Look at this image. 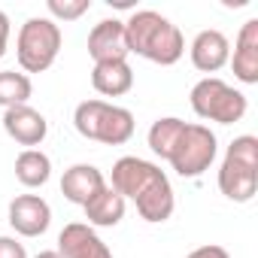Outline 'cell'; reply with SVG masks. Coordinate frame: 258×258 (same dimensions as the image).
<instances>
[{
    "instance_id": "obj_23",
    "label": "cell",
    "mask_w": 258,
    "mask_h": 258,
    "mask_svg": "<svg viewBox=\"0 0 258 258\" xmlns=\"http://www.w3.org/2000/svg\"><path fill=\"white\" fill-rule=\"evenodd\" d=\"M0 258H28V252L16 237H0Z\"/></svg>"
},
{
    "instance_id": "obj_8",
    "label": "cell",
    "mask_w": 258,
    "mask_h": 258,
    "mask_svg": "<svg viewBox=\"0 0 258 258\" xmlns=\"http://www.w3.org/2000/svg\"><path fill=\"white\" fill-rule=\"evenodd\" d=\"M52 222V207L40 195H19L10 201V225L22 237H40L46 234Z\"/></svg>"
},
{
    "instance_id": "obj_4",
    "label": "cell",
    "mask_w": 258,
    "mask_h": 258,
    "mask_svg": "<svg viewBox=\"0 0 258 258\" xmlns=\"http://www.w3.org/2000/svg\"><path fill=\"white\" fill-rule=\"evenodd\" d=\"M188 97H191V109L201 118H210L219 124H234L246 112V94L219 76H204L201 82H195Z\"/></svg>"
},
{
    "instance_id": "obj_20",
    "label": "cell",
    "mask_w": 258,
    "mask_h": 258,
    "mask_svg": "<svg viewBox=\"0 0 258 258\" xmlns=\"http://www.w3.org/2000/svg\"><path fill=\"white\" fill-rule=\"evenodd\" d=\"M34 94L31 76L19 73V70H0V106H19L28 103V97Z\"/></svg>"
},
{
    "instance_id": "obj_19",
    "label": "cell",
    "mask_w": 258,
    "mask_h": 258,
    "mask_svg": "<svg viewBox=\"0 0 258 258\" xmlns=\"http://www.w3.org/2000/svg\"><path fill=\"white\" fill-rule=\"evenodd\" d=\"M182 127H185V121L176 118V115L155 118L152 127H149V149L167 161L170 152H173V146H176V140H179V134H182Z\"/></svg>"
},
{
    "instance_id": "obj_7",
    "label": "cell",
    "mask_w": 258,
    "mask_h": 258,
    "mask_svg": "<svg viewBox=\"0 0 258 258\" xmlns=\"http://www.w3.org/2000/svg\"><path fill=\"white\" fill-rule=\"evenodd\" d=\"M4 127H7V134L19 143V146H40L49 134V121L43 118V112H37L34 106L28 103H19V106H7L4 112Z\"/></svg>"
},
{
    "instance_id": "obj_3",
    "label": "cell",
    "mask_w": 258,
    "mask_h": 258,
    "mask_svg": "<svg viewBox=\"0 0 258 258\" xmlns=\"http://www.w3.org/2000/svg\"><path fill=\"white\" fill-rule=\"evenodd\" d=\"M219 188L228 201L246 204L258 191V137H234L219 167Z\"/></svg>"
},
{
    "instance_id": "obj_11",
    "label": "cell",
    "mask_w": 258,
    "mask_h": 258,
    "mask_svg": "<svg viewBox=\"0 0 258 258\" xmlns=\"http://www.w3.org/2000/svg\"><path fill=\"white\" fill-rule=\"evenodd\" d=\"M134 204H137V213H140L146 222H167V219L173 216V207H176V201H173V185H170L167 173L158 170V173L143 185V191L134 198Z\"/></svg>"
},
{
    "instance_id": "obj_6",
    "label": "cell",
    "mask_w": 258,
    "mask_h": 258,
    "mask_svg": "<svg viewBox=\"0 0 258 258\" xmlns=\"http://www.w3.org/2000/svg\"><path fill=\"white\" fill-rule=\"evenodd\" d=\"M216 152H219V143L207 124H185L167 161L179 176H201L213 164Z\"/></svg>"
},
{
    "instance_id": "obj_24",
    "label": "cell",
    "mask_w": 258,
    "mask_h": 258,
    "mask_svg": "<svg viewBox=\"0 0 258 258\" xmlns=\"http://www.w3.org/2000/svg\"><path fill=\"white\" fill-rule=\"evenodd\" d=\"M7 40H10V16L0 10V58L7 52Z\"/></svg>"
},
{
    "instance_id": "obj_16",
    "label": "cell",
    "mask_w": 258,
    "mask_h": 258,
    "mask_svg": "<svg viewBox=\"0 0 258 258\" xmlns=\"http://www.w3.org/2000/svg\"><path fill=\"white\" fill-rule=\"evenodd\" d=\"M91 85L103 97H118L124 91H131L134 85V70L127 61H100L91 70Z\"/></svg>"
},
{
    "instance_id": "obj_14",
    "label": "cell",
    "mask_w": 258,
    "mask_h": 258,
    "mask_svg": "<svg viewBox=\"0 0 258 258\" xmlns=\"http://www.w3.org/2000/svg\"><path fill=\"white\" fill-rule=\"evenodd\" d=\"M231 67L240 82H249V85L258 82V19H249L240 25Z\"/></svg>"
},
{
    "instance_id": "obj_9",
    "label": "cell",
    "mask_w": 258,
    "mask_h": 258,
    "mask_svg": "<svg viewBox=\"0 0 258 258\" xmlns=\"http://www.w3.org/2000/svg\"><path fill=\"white\" fill-rule=\"evenodd\" d=\"M88 55L94 64L100 61H127V43H124V22L118 19H100L88 34Z\"/></svg>"
},
{
    "instance_id": "obj_12",
    "label": "cell",
    "mask_w": 258,
    "mask_h": 258,
    "mask_svg": "<svg viewBox=\"0 0 258 258\" xmlns=\"http://www.w3.org/2000/svg\"><path fill=\"white\" fill-rule=\"evenodd\" d=\"M161 167L146 161V158H137V155H121L115 164H112V191H118L121 198H137L143 191V185L158 173Z\"/></svg>"
},
{
    "instance_id": "obj_1",
    "label": "cell",
    "mask_w": 258,
    "mask_h": 258,
    "mask_svg": "<svg viewBox=\"0 0 258 258\" xmlns=\"http://www.w3.org/2000/svg\"><path fill=\"white\" fill-rule=\"evenodd\" d=\"M124 43L127 52H137L155 64H176L185 52L179 28L155 10H137L124 22Z\"/></svg>"
},
{
    "instance_id": "obj_13",
    "label": "cell",
    "mask_w": 258,
    "mask_h": 258,
    "mask_svg": "<svg viewBox=\"0 0 258 258\" xmlns=\"http://www.w3.org/2000/svg\"><path fill=\"white\" fill-rule=\"evenodd\" d=\"M231 55V43L219 28H207L191 40V64L201 73H216L228 64Z\"/></svg>"
},
{
    "instance_id": "obj_22",
    "label": "cell",
    "mask_w": 258,
    "mask_h": 258,
    "mask_svg": "<svg viewBox=\"0 0 258 258\" xmlns=\"http://www.w3.org/2000/svg\"><path fill=\"white\" fill-rule=\"evenodd\" d=\"M185 258H231V252L225 246H219V243H204V246L191 249Z\"/></svg>"
},
{
    "instance_id": "obj_15",
    "label": "cell",
    "mask_w": 258,
    "mask_h": 258,
    "mask_svg": "<svg viewBox=\"0 0 258 258\" xmlns=\"http://www.w3.org/2000/svg\"><path fill=\"white\" fill-rule=\"evenodd\" d=\"M103 185H106V179L94 164H73L61 176V195L79 207H85Z\"/></svg>"
},
{
    "instance_id": "obj_25",
    "label": "cell",
    "mask_w": 258,
    "mask_h": 258,
    "mask_svg": "<svg viewBox=\"0 0 258 258\" xmlns=\"http://www.w3.org/2000/svg\"><path fill=\"white\" fill-rule=\"evenodd\" d=\"M34 258H61V255H58V249H46V252H37Z\"/></svg>"
},
{
    "instance_id": "obj_2",
    "label": "cell",
    "mask_w": 258,
    "mask_h": 258,
    "mask_svg": "<svg viewBox=\"0 0 258 258\" xmlns=\"http://www.w3.org/2000/svg\"><path fill=\"white\" fill-rule=\"evenodd\" d=\"M73 124L82 137L106 143V146H121L134 137V112L106 100H97V97L82 100L76 106Z\"/></svg>"
},
{
    "instance_id": "obj_10",
    "label": "cell",
    "mask_w": 258,
    "mask_h": 258,
    "mask_svg": "<svg viewBox=\"0 0 258 258\" xmlns=\"http://www.w3.org/2000/svg\"><path fill=\"white\" fill-rule=\"evenodd\" d=\"M58 255L61 258H112L109 246L85 222L64 225V231L58 234Z\"/></svg>"
},
{
    "instance_id": "obj_17",
    "label": "cell",
    "mask_w": 258,
    "mask_h": 258,
    "mask_svg": "<svg viewBox=\"0 0 258 258\" xmlns=\"http://www.w3.org/2000/svg\"><path fill=\"white\" fill-rule=\"evenodd\" d=\"M85 219L88 225H97V228H112L124 219V198L118 191H112L109 185H103L85 207Z\"/></svg>"
},
{
    "instance_id": "obj_21",
    "label": "cell",
    "mask_w": 258,
    "mask_h": 258,
    "mask_svg": "<svg viewBox=\"0 0 258 258\" xmlns=\"http://www.w3.org/2000/svg\"><path fill=\"white\" fill-rule=\"evenodd\" d=\"M88 10V0H49V13L58 19H79Z\"/></svg>"
},
{
    "instance_id": "obj_5",
    "label": "cell",
    "mask_w": 258,
    "mask_h": 258,
    "mask_svg": "<svg viewBox=\"0 0 258 258\" xmlns=\"http://www.w3.org/2000/svg\"><path fill=\"white\" fill-rule=\"evenodd\" d=\"M16 52H19V64L25 73L49 70L61 52V28L52 19H40V16L28 19L19 31Z\"/></svg>"
},
{
    "instance_id": "obj_18",
    "label": "cell",
    "mask_w": 258,
    "mask_h": 258,
    "mask_svg": "<svg viewBox=\"0 0 258 258\" xmlns=\"http://www.w3.org/2000/svg\"><path fill=\"white\" fill-rule=\"evenodd\" d=\"M49 173H52V161H49L46 152H40V149L19 152V158H16V179L22 185L37 188V185H43L49 179Z\"/></svg>"
}]
</instances>
